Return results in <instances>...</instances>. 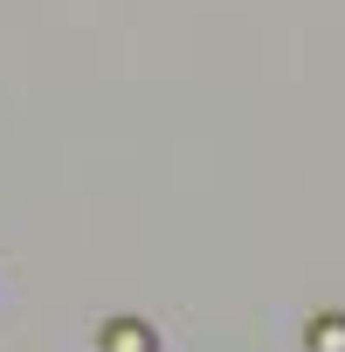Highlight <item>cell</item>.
<instances>
[{"label":"cell","instance_id":"1","mask_svg":"<svg viewBox=\"0 0 345 352\" xmlns=\"http://www.w3.org/2000/svg\"><path fill=\"white\" fill-rule=\"evenodd\" d=\"M311 352H345V324H338V318L311 324Z\"/></svg>","mask_w":345,"mask_h":352},{"label":"cell","instance_id":"2","mask_svg":"<svg viewBox=\"0 0 345 352\" xmlns=\"http://www.w3.org/2000/svg\"><path fill=\"white\" fill-rule=\"evenodd\" d=\"M111 352H152V338L138 324H111Z\"/></svg>","mask_w":345,"mask_h":352}]
</instances>
